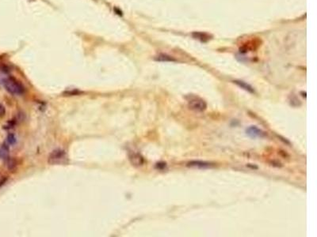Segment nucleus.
I'll list each match as a JSON object with an SVG mask.
<instances>
[{
  "label": "nucleus",
  "mask_w": 317,
  "mask_h": 237,
  "mask_svg": "<svg viewBox=\"0 0 317 237\" xmlns=\"http://www.w3.org/2000/svg\"><path fill=\"white\" fill-rule=\"evenodd\" d=\"M129 160L132 165L136 167L142 166L145 162V158L141 154L139 153H134V152L129 154Z\"/></svg>",
  "instance_id": "nucleus-6"
},
{
  "label": "nucleus",
  "mask_w": 317,
  "mask_h": 237,
  "mask_svg": "<svg viewBox=\"0 0 317 237\" xmlns=\"http://www.w3.org/2000/svg\"><path fill=\"white\" fill-rule=\"evenodd\" d=\"M246 134L251 138H263L266 136V133L256 126H250L246 129Z\"/></svg>",
  "instance_id": "nucleus-5"
},
{
  "label": "nucleus",
  "mask_w": 317,
  "mask_h": 237,
  "mask_svg": "<svg viewBox=\"0 0 317 237\" xmlns=\"http://www.w3.org/2000/svg\"><path fill=\"white\" fill-rule=\"evenodd\" d=\"M215 165V164L209 161H205V160H190L186 164V166L188 168H194V169H210Z\"/></svg>",
  "instance_id": "nucleus-4"
},
{
  "label": "nucleus",
  "mask_w": 317,
  "mask_h": 237,
  "mask_svg": "<svg viewBox=\"0 0 317 237\" xmlns=\"http://www.w3.org/2000/svg\"><path fill=\"white\" fill-rule=\"evenodd\" d=\"M3 86L10 93L13 95H22L25 92L23 86L13 77H8L4 79Z\"/></svg>",
  "instance_id": "nucleus-2"
},
{
  "label": "nucleus",
  "mask_w": 317,
  "mask_h": 237,
  "mask_svg": "<svg viewBox=\"0 0 317 237\" xmlns=\"http://www.w3.org/2000/svg\"><path fill=\"white\" fill-rule=\"evenodd\" d=\"M16 165H17V163H16L14 159L10 158V159L7 160V169H8L9 170H13L16 167Z\"/></svg>",
  "instance_id": "nucleus-12"
},
{
  "label": "nucleus",
  "mask_w": 317,
  "mask_h": 237,
  "mask_svg": "<svg viewBox=\"0 0 317 237\" xmlns=\"http://www.w3.org/2000/svg\"><path fill=\"white\" fill-rule=\"evenodd\" d=\"M6 113V109L2 104H0V117H2Z\"/></svg>",
  "instance_id": "nucleus-14"
},
{
  "label": "nucleus",
  "mask_w": 317,
  "mask_h": 237,
  "mask_svg": "<svg viewBox=\"0 0 317 237\" xmlns=\"http://www.w3.org/2000/svg\"><path fill=\"white\" fill-rule=\"evenodd\" d=\"M155 168L159 170H163L166 168V164L165 162H159L156 164Z\"/></svg>",
  "instance_id": "nucleus-13"
},
{
  "label": "nucleus",
  "mask_w": 317,
  "mask_h": 237,
  "mask_svg": "<svg viewBox=\"0 0 317 237\" xmlns=\"http://www.w3.org/2000/svg\"><path fill=\"white\" fill-rule=\"evenodd\" d=\"M7 141L9 145H14L16 143V137L14 134H9L7 137Z\"/></svg>",
  "instance_id": "nucleus-11"
},
{
  "label": "nucleus",
  "mask_w": 317,
  "mask_h": 237,
  "mask_svg": "<svg viewBox=\"0 0 317 237\" xmlns=\"http://www.w3.org/2000/svg\"><path fill=\"white\" fill-rule=\"evenodd\" d=\"M233 82H234L235 85H237L240 88H241V89L244 90L245 91H247V92L250 93H255L254 88L250 86V85L245 82V81H240V80H235V81H233Z\"/></svg>",
  "instance_id": "nucleus-8"
},
{
  "label": "nucleus",
  "mask_w": 317,
  "mask_h": 237,
  "mask_svg": "<svg viewBox=\"0 0 317 237\" xmlns=\"http://www.w3.org/2000/svg\"><path fill=\"white\" fill-rule=\"evenodd\" d=\"M9 145L7 144L3 143L0 145V159L2 160H7L8 159L9 156Z\"/></svg>",
  "instance_id": "nucleus-9"
},
{
  "label": "nucleus",
  "mask_w": 317,
  "mask_h": 237,
  "mask_svg": "<svg viewBox=\"0 0 317 237\" xmlns=\"http://www.w3.org/2000/svg\"><path fill=\"white\" fill-rule=\"evenodd\" d=\"M187 101L188 107L191 110L197 112H202L207 108V103L200 96L190 94L185 97Z\"/></svg>",
  "instance_id": "nucleus-1"
},
{
  "label": "nucleus",
  "mask_w": 317,
  "mask_h": 237,
  "mask_svg": "<svg viewBox=\"0 0 317 237\" xmlns=\"http://www.w3.org/2000/svg\"><path fill=\"white\" fill-rule=\"evenodd\" d=\"M67 156L66 152L61 149L55 150L49 154L48 158V162L50 165H61L67 161Z\"/></svg>",
  "instance_id": "nucleus-3"
},
{
  "label": "nucleus",
  "mask_w": 317,
  "mask_h": 237,
  "mask_svg": "<svg viewBox=\"0 0 317 237\" xmlns=\"http://www.w3.org/2000/svg\"><path fill=\"white\" fill-rule=\"evenodd\" d=\"M155 60L160 61V62H176L175 59H174V58L170 56H167V55H164V54L158 56L157 57L155 58Z\"/></svg>",
  "instance_id": "nucleus-10"
},
{
  "label": "nucleus",
  "mask_w": 317,
  "mask_h": 237,
  "mask_svg": "<svg viewBox=\"0 0 317 237\" xmlns=\"http://www.w3.org/2000/svg\"><path fill=\"white\" fill-rule=\"evenodd\" d=\"M193 37L196 40L201 41V42H207L212 39V36L207 32H194L192 34Z\"/></svg>",
  "instance_id": "nucleus-7"
}]
</instances>
